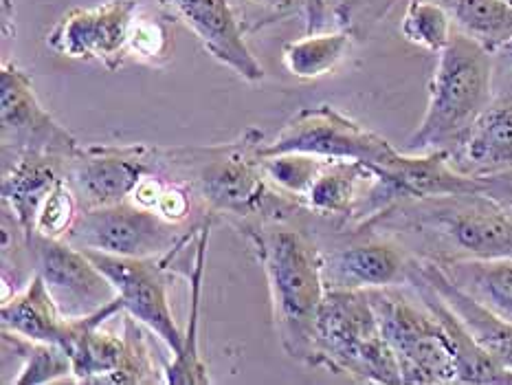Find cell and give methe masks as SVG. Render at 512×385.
<instances>
[{
  "mask_svg": "<svg viewBox=\"0 0 512 385\" xmlns=\"http://www.w3.org/2000/svg\"><path fill=\"white\" fill-rule=\"evenodd\" d=\"M0 137L3 157L49 152L71 159L82 148V143L40 104L29 73L7 55L0 64Z\"/></svg>",
  "mask_w": 512,
  "mask_h": 385,
  "instance_id": "cell-12",
  "label": "cell"
},
{
  "mask_svg": "<svg viewBox=\"0 0 512 385\" xmlns=\"http://www.w3.org/2000/svg\"><path fill=\"white\" fill-rule=\"evenodd\" d=\"M218 216L207 212L203 223L198 227L194 253L189 258L183 275L189 282V317H187V330L183 350L172 357L170 363L163 366V383L168 385H209V368L200 355V300H203V280H205V260L209 249V238L214 231V220Z\"/></svg>",
  "mask_w": 512,
  "mask_h": 385,
  "instance_id": "cell-21",
  "label": "cell"
},
{
  "mask_svg": "<svg viewBox=\"0 0 512 385\" xmlns=\"http://www.w3.org/2000/svg\"><path fill=\"white\" fill-rule=\"evenodd\" d=\"M486 181V194L493 196L499 203H508L512 201V170L497 174V176H488Z\"/></svg>",
  "mask_w": 512,
  "mask_h": 385,
  "instance_id": "cell-36",
  "label": "cell"
},
{
  "mask_svg": "<svg viewBox=\"0 0 512 385\" xmlns=\"http://www.w3.org/2000/svg\"><path fill=\"white\" fill-rule=\"evenodd\" d=\"M508 209H510V212H512V201H508V203H504Z\"/></svg>",
  "mask_w": 512,
  "mask_h": 385,
  "instance_id": "cell-38",
  "label": "cell"
},
{
  "mask_svg": "<svg viewBox=\"0 0 512 385\" xmlns=\"http://www.w3.org/2000/svg\"><path fill=\"white\" fill-rule=\"evenodd\" d=\"M119 297L102 311L69 319L62 348L71 355L73 379L91 385L154 383L157 370L146 333Z\"/></svg>",
  "mask_w": 512,
  "mask_h": 385,
  "instance_id": "cell-6",
  "label": "cell"
},
{
  "mask_svg": "<svg viewBox=\"0 0 512 385\" xmlns=\"http://www.w3.org/2000/svg\"><path fill=\"white\" fill-rule=\"evenodd\" d=\"M3 159V205L16 216L31 245L36 234V216L44 198L64 179L66 159L49 152H22Z\"/></svg>",
  "mask_w": 512,
  "mask_h": 385,
  "instance_id": "cell-18",
  "label": "cell"
},
{
  "mask_svg": "<svg viewBox=\"0 0 512 385\" xmlns=\"http://www.w3.org/2000/svg\"><path fill=\"white\" fill-rule=\"evenodd\" d=\"M453 25L486 51L497 53L512 38V5L504 0H438Z\"/></svg>",
  "mask_w": 512,
  "mask_h": 385,
  "instance_id": "cell-26",
  "label": "cell"
},
{
  "mask_svg": "<svg viewBox=\"0 0 512 385\" xmlns=\"http://www.w3.org/2000/svg\"><path fill=\"white\" fill-rule=\"evenodd\" d=\"M137 14V0L73 7L47 33V47L62 58L99 62L106 71H117L128 60V38Z\"/></svg>",
  "mask_w": 512,
  "mask_h": 385,
  "instance_id": "cell-11",
  "label": "cell"
},
{
  "mask_svg": "<svg viewBox=\"0 0 512 385\" xmlns=\"http://www.w3.org/2000/svg\"><path fill=\"white\" fill-rule=\"evenodd\" d=\"M493 55L455 31L429 82V104L407 152L453 150L493 102Z\"/></svg>",
  "mask_w": 512,
  "mask_h": 385,
  "instance_id": "cell-4",
  "label": "cell"
},
{
  "mask_svg": "<svg viewBox=\"0 0 512 385\" xmlns=\"http://www.w3.org/2000/svg\"><path fill=\"white\" fill-rule=\"evenodd\" d=\"M288 220H251L238 229L266 273L275 333L284 352L304 366H313L319 311L328 291L324 251L313 236Z\"/></svg>",
  "mask_w": 512,
  "mask_h": 385,
  "instance_id": "cell-2",
  "label": "cell"
},
{
  "mask_svg": "<svg viewBox=\"0 0 512 385\" xmlns=\"http://www.w3.org/2000/svg\"><path fill=\"white\" fill-rule=\"evenodd\" d=\"M451 165L475 179L512 170V97H493L458 146L449 150Z\"/></svg>",
  "mask_w": 512,
  "mask_h": 385,
  "instance_id": "cell-17",
  "label": "cell"
},
{
  "mask_svg": "<svg viewBox=\"0 0 512 385\" xmlns=\"http://www.w3.org/2000/svg\"><path fill=\"white\" fill-rule=\"evenodd\" d=\"M374 183L376 174L367 165L350 159H328L302 198V205L313 216L359 227Z\"/></svg>",
  "mask_w": 512,
  "mask_h": 385,
  "instance_id": "cell-19",
  "label": "cell"
},
{
  "mask_svg": "<svg viewBox=\"0 0 512 385\" xmlns=\"http://www.w3.org/2000/svg\"><path fill=\"white\" fill-rule=\"evenodd\" d=\"M310 368L348 374L359 383L403 385V374L383 337L367 291H326Z\"/></svg>",
  "mask_w": 512,
  "mask_h": 385,
  "instance_id": "cell-5",
  "label": "cell"
},
{
  "mask_svg": "<svg viewBox=\"0 0 512 385\" xmlns=\"http://www.w3.org/2000/svg\"><path fill=\"white\" fill-rule=\"evenodd\" d=\"M407 284L414 289L429 311L440 319V324L447 330L449 344L453 348L455 361H458V383H477V385H510L512 372L506 370L502 363H497L488 352L477 344L469 330L464 328L460 317L453 313V308L442 300V295L433 289L431 282L422 275L411 258Z\"/></svg>",
  "mask_w": 512,
  "mask_h": 385,
  "instance_id": "cell-20",
  "label": "cell"
},
{
  "mask_svg": "<svg viewBox=\"0 0 512 385\" xmlns=\"http://www.w3.org/2000/svg\"><path fill=\"white\" fill-rule=\"evenodd\" d=\"M464 293L512 322V258H431Z\"/></svg>",
  "mask_w": 512,
  "mask_h": 385,
  "instance_id": "cell-24",
  "label": "cell"
},
{
  "mask_svg": "<svg viewBox=\"0 0 512 385\" xmlns=\"http://www.w3.org/2000/svg\"><path fill=\"white\" fill-rule=\"evenodd\" d=\"M3 344L22 361L11 385H44L73 377L71 355L60 344L27 339L9 330H3Z\"/></svg>",
  "mask_w": 512,
  "mask_h": 385,
  "instance_id": "cell-27",
  "label": "cell"
},
{
  "mask_svg": "<svg viewBox=\"0 0 512 385\" xmlns=\"http://www.w3.org/2000/svg\"><path fill=\"white\" fill-rule=\"evenodd\" d=\"M31 253L36 273L42 275L64 317L93 315L117 300L115 286L106 273L69 240L33 236Z\"/></svg>",
  "mask_w": 512,
  "mask_h": 385,
  "instance_id": "cell-14",
  "label": "cell"
},
{
  "mask_svg": "<svg viewBox=\"0 0 512 385\" xmlns=\"http://www.w3.org/2000/svg\"><path fill=\"white\" fill-rule=\"evenodd\" d=\"M504 3H508V5H512V0H504Z\"/></svg>",
  "mask_w": 512,
  "mask_h": 385,
  "instance_id": "cell-39",
  "label": "cell"
},
{
  "mask_svg": "<svg viewBox=\"0 0 512 385\" xmlns=\"http://www.w3.org/2000/svg\"><path fill=\"white\" fill-rule=\"evenodd\" d=\"M354 40L343 29L337 31H315L304 38L286 42L282 47V62L286 71L297 80H319L332 73L348 55Z\"/></svg>",
  "mask_w": 512,
  "mask_h": 385,
  "instance_id": "cell-25",
  "label": "cell"
},
{
  "mask_svg": "<svg viewBox=\"0 0 512 385\" xmlns=\"http://www.w3.org/2000/svg\"><path fill=\"white\" fill-rule=\"evenodd\" d=\"M192 227L183 229V225L165 220L157 209L126 201L110 207L80 209V216L64 240L80 249L102 251L110 256L154 258L168 256L181 247Z\"/></svg>",
  "mask_w": 512,
  "mask_h": 385,
  "instance_id": "cell-10",
  "label": "cell"
},
{
  "mask_svg": "<svg viewBox=\"0 0 512 385\" xmlns=\"http://www.w3.org/2000/svg\"><path fill=\"white\" fill-rule=\"evenodd\" d=\"M262 143L264 132L249 126L229 143L159 148L154 172L168 181L185 183L205 212L236 218L240 223L293 218L306 212L264 176Z\"/></svg>",
  "mask_w": 512,
  "mask_h": 385,
  "instance_id": "cell-1",
  "label": "cell"
},
{
  "mask_svg": "<svg viewBox=\"0 0 512 385\" xmlns=\"http://www.w3.org/2000/svg\"><path fill=\"white\" fill-rule=\"evenodd\" d=\"M282 152H308L324 159L359 161L374 174L389 168L400 154L385 137L330 104L306 106L295 113L271 141L262 143L260 157Z\"/></svg>",
  "mask_w": 512,
  "mask_h": 385,
  "instance_id": "cell-8",
  "label": "cell"
},
{
  "mask_svg": "<svg viewBox=\"0 0 512 385\" xmlns=\"http://www.w3.org/2000/svg\"><path fill=\"white\" fill-rule=\"evenodd\" d=\"M328 159L308 152H282L262 157V170L269 183L302 205V198L317 179ZM304 207V205H302Z\"/></svg>",
  "mask_w": 512,
  "mask_h": 385,
  "instance_id": "cell-29",
  "label": "cell"
},
{
  "mask_svg": "<svg viewBox=\"0 0 512 385\" xmlns=\"http://www.w3.org/2000/svg\"><path fill=\"white\" fill-rule=\"evenodd\" d=\"M367 295H370L383 337L398 361L403 383H458V361H455L447 330L418 295L416 300H411L396 286L370 289Z\"/></svg>",
  "mask_w": 512,
  "mask_h": 385,
  "instance_id": "cell-7",
  "label": "cell"
},
{
  "mask_svg": "<svg viewBox=\"0 0 512 385\" xmlns=\"http://www.w3.org/2000/svg\"><path fill=\"white\" fill-rule=\"evenodd\" d=\"M157 146H82L66 159L64 179L80 203V209L110 207L130 201L132 192L148 172H154Z\"/></svg>",
  "mask_w": 512,
  "mask_h": 385,
  "instance_id": "cell-13",
  "label": "cell"
},
{
  "mask_svg": "<svg viewBox=\"0 0 512 385\" xmlns=\"http://www.w3.org/2000/svg\"><path fill=\"white\" fill-rule=\"evenodd\" d=\"M363 229L416 238L422 258H512V212L484 192L400 201Z\"/></svg>",
  "mask_w": 512,
  "mask_h": 385,
  "instance_id": "cell-3",
  "label": "cell"
},
{
  "mask_svg": "<svg viewBox=\"0 0 512 385\" xmlns=\"http://www.w3.org/2000/svg\"><path fill=\"white\" fill-rule=\"evenodd\" d=\"M159 7L172 22L192 31L211 58L240 80L249 84L264 80V66L249 49L247 31L231 0H159Z\"/></svg>",
  "mask_w": 512,
  "mask_h": 385,
  "instance_id": "cell-15",
  "label": "cell"
},
{
  "mask_svg": "<svg viewBox=\"0 0 512 385\" xmlns=\"http://www.w3.org/2000/svg\"><path fill=\"white\" fill-rule=\"evenodd\" d=\"M194 229L196 225L183 240V245L168 253V256L126 258L82 249L106 273V278L113 282L124 311L135 317L139 324L146 326L152 335H157L168 346L172 357L183 350L185 335L181 333V328H178L174 319L168 286L172 269L178 271L176 267L181 262L185 245L194 236Z\"/></svg>",
  "mask_w": 512,
  "mask_h": 385,
  "instance_id": "cell-9",
  "label": "cell"
},
{
  "mask_svg": "<svg viewBox=\"0 0 512 385\" xmlns=\"http://www.w3.org/2000/svg\"><path fill=\"white\" fill-rule=\"evenodd\" d=\"M497 58H499V62H502L508 71H512V38L504 44L502 49H499L497 53Z\"/></svg>",
  "mask_w": 512,
  "mask_h": 385,
  "instance_id": "cell-37",
  "label": "cell"
},
{
  "mask_svg": "<svg viewBox=\"0 0 512 385\" xmlns=\"http://www.w3.org/2000/svg\"><path fill=\"white\" fill-rule=\"evenodd\" d=\"M418 271L425 275L436 289L442 300L447 302L453 313L460 317L464 328L469 330L471 337L480 344L488 355L497 363H502L506 370L512 372V322L491 308L477 302L475 297L464 293L460 286H455L447 275L440 271V267L431 258H414Z\"/></svg>",
  "mask_w": 512,
  "mask_h": 385,
  "instance_id": "cell-22",
  "label": "cell"
},
{
  "mask_svg": "<svg viewBox=\"0 0 512 385\" xmlns=\"http://www.w3.org/2000/svg\"><path fill=\"white\" fill-rule=\"evenodd\" d=\"M77 216H80V203H77L69 181L62 179L53 187L51 194L44 198L36 216V234L33 236L64 240L75 225Z\"/></svg>",
  "mask_w": 512,
  "mask_h": 385,
  "instance_id": "cell-30",
  "label": "cell"
},
{
  "mask_svg": "<svg viewBox=\"0 0 512 385\" xmlns=\"http://www.w3.org/2000/svg\"><path fill=\"white\" fill-rule=\"evenodd\" d=\"M242 20L247 36L253 31L282 22L295 16L297 11L304 14V0H231Z\"/></svg>",
  "mask_w": 512,
  "mask_h": 385,
  "instance_id": "cell-33",
  "label": "cell"
},
{
  "mask_svg": "<svg viewBox=\"0 0 512 385\" xmlns=\"http://www.w3.org/2000/svg\"><path fill=\"white\" fill-rule=\"evenodd\" d=\"M400 33L414 47L442 53L453 38V18L438 0H409L400 20Z\"/></svg>",
  "mask_w": 512,
  "mask_h": 385,
  "instance_id": "cell-28",
  "label": "cell"
},
{
  "mask_svg": "<svg viewBox=\"0 0 512 385\" xmlns=\"http://www.w3.org/2000/svg\"><path fill=\"white\" fill-rule=\"evenodd\" d=\"M409 267L411 258L403 247L381 238L324 251L326 289L370 291L407 284Z\"/></svg>",
  "mask_w": 512,
  "mask_h": 385,
  "instance_id": "cell-16",
  "label": "cell"
},
{
  "mask_svg": "<svg viewBox=\"0 0 512 385\" xmlns=\"http://www.w3.org/2000/svg\"><path fill=\"white\" fill-rule=\"evenodd\" d=\"M304 29L306 33L324 31L328 22V0H304Z\"/></svg>",
  "mask_w": 512,
  "mask_h": 385,
  "instance_id": "cell-35",
  "label": "cell"
},
{
  "mask_svg": "<svg viewBox=\"0 0 512 385\" xmlns=\"http://www.w3.org/2000/svg\"><path fill=\"white\" fill-rule=\"evenodd\" d=\"M398 3L400 0H341L332 16L354 42H365Z\"/></svg>",
  "mask_w": 512,
  "mask_h": 385,
  "instance_id": "cell-31",
  "label": "cell"
},
{
  "mask_svg": "<svg viewBox=\"0 0 512 385\" xmlns=\"http://www.w3.org/2000/svg\"><path fill=\"white\" fill-rule=\"evenodd\" d=\"M0 326H3V330H9V333L27 339L49 341V344L62 346L69 317L62 315L42 275L33 273L25 289L11 295L0 306Z\"/></svg>",
  "mask_w": 512,
  "mask_h": 385,
  "instance_id": "cell-23",
  "label": "cell"
},
{
  "mask_svg": "<svg viewBox=\"0 0 512 385\" xmlns=\"http://www.w3.org/2000/svg\"><path fill=\"white\" fill-rule=\"evenodd\" d=\"M196 207L200 205L185 183L165 179V187L157 203V212L165 220H170L174 225H185L189 214H192Z\"/></svg>",
  "mask_w": 512,
  "mask_h": 385,
  "instance_id": "cell-34",
  "label": "cell"
},
{
  "mask_svg": "<svg viewBox=\"0 0 512 385\" xmlns=\"http://www.w3.org/2000/svg\"><path fill=\"white\" fill-rule=\"evenodd\" d=\"M170 51L172 38L168 25L159 18L137 14L128 38V58L146 64H161L170 58Z\"/></svg>",
  "mask_w": 512,
  "mask_h": 385,
  "instance_id": "cell-32",
  "label": "cell"
}]
</instances>
